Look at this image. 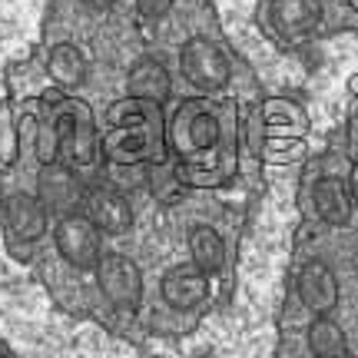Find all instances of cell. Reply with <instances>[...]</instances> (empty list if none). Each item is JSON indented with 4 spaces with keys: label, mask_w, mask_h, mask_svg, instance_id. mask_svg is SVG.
Masks as SVG:
<instances>
[{
    "label": "cell",
    "mask_w": 358,
    "mask_h": 358,
    "mask_svg": "<svg viewBox=\"0 0 358 358\" xmlns=\"http://www.w3.org/2000/svg\"><path fill=\"white\" fill-rule=\"evenodd\" d=\"M53 243H57V252L73 268H96V262L103 256L100 229L83 213H73V216L60 219L57 229H53Z\"/></svg>",
    "instance_id": "277c9868"
},
{
    "label": "cell",
    "mask_w": 358,
    "mask_h": 358,
    "mask_svg": "<svg viewBox=\"0 0 358 358\" xmlns=\"http://www.w3.org/2000/svg\"><path fill=\"white\" fill-rule=\"evenodd\" d=\"M146 186L159 203H176L182 196V179H179L176 166L173 163H156V166H146Z\"/></svg>",
    "instance_id": "2e32d148"
},
{
    "label": "cell",
    "mask_w": 358,
    "mask_h": 358,
    "mask_svg": "<svg viewBox=\"0 0 358 358\" xmlns=\"http://www.w3.org/2000/svg\"><path fill=\"white\" fill-rule=\"evenodd\" d=\"M47 222H50V213L40 206L37 196L30 192H10L3 199V226L13 239L20 243H37L40 236L47 232Z\"/></svg>",
    "instance_id": "ba28073f"
},
{
    "label": "cell",
    "mask_w": 358,
    "mask_h": 358,
    "mask_svg": "<svg viewBox=\"0 0 358 358\" xmlns=\"http://www.w3.org/2000/svg\"><path fill=\"white\" fill-rule=\"evenodd\" d=\"M348 153H352V159L358 163V113L352 116V123H348Z\"/></svg>",
    "instance_id": "d6986e66"
},
{
    "label": "cell",
    "mask_w": 358,
    "mask_h": 358,
    "mask_svg": "<svg viewBox=\"0 0 358 358\" xmlns=\"http://www.w3.org/2000/svg\"><path fill=\"white\" fill-rule=\"evenodd\" d=\"M299 299L319 319L338 306V279L322 259H308L306 266L299 268Z\"/></svg>",
    "instance_id": "9c48e42d"
},
{
    "label": "cell",
    "mask_w": 358,
    "mask_h": 358,
    "mask_svg": "<svg viewBox=\"0 0 358 358\" xmlns=\"http://www.w3.org/2000/svg\"><path fill=\"white\" fill-rule=\"evenodd\" d=\"M312 206H315V213L322 216V222H329V226H345L348 219H352V209H355L348 186L335 176H322L312 186Z\"/></svg>",
    "instance_id": "8fae6325"
},
{
    "label": "cell",
    "mask_w": 358,
    "mask_h": 358,
    "mask_svg": "<svg viewBox=\"0 0 358 358\" xmlns=\"http://www.w3.org/2000/svg\"><path fill=\"white\" fill-rule=\"evenodd\" d=\"M83 216L100 232H110V236H123V232L133 229V206L113 186H93V189H87Z\"/></svg>",
    "instance_id": "8992f818"
},
{
    "label": "cell",
    "mask_w": 358,
    "mask_h": 358,
    "mask_svg": "<svg viewBox=\"0 0 358 358\" xmlns=\"http://www.w3.org/2000/svg\"><path fill=\"white\" fill-rule=\"evenodd\" d=\"M96 282H100V292L113 302L116 308H133L143 302V275L140 266L123 252H103L96 262Z\"/></svg>",
    "instance_id": "7a4b0ae2"
},
{
    "label": "cell",
    "mask_w": 358,
    "mask_h": 358,
    "mask_svg": "<svg viewBox=\"0 0 358 358\" xmlns=\"http://www.w3.org/2000/svg\"><path fill=\"white\" fill-rule=\"evenodd\" d=\"M0 358H7V355H3V352H0Z\"/></svg>",
    "instance_id": "7402d4cb"
},
{
    "label": "cell",
    "mask_w": 358,
    "mask_h": 358,
    "mask_svg": "<svg viewBox=\"0 0 358 358\" xmlns=\"http://www.w3.org/2000/svg\"><path fill=\"white\" fill-rule=\"evenodd\" d=\"M37 199L40 206L50 213V216H73L83 209V199H87V189L80 176L64 163H47L37 176Z\"/></svg>",
    "instance_id": "3957f363"
},
{
    "label": "cell",
    "mask_w": 358,
    "mask_h": 358,
    "mask_svg": "<svg viewBox=\"0 0 358 358\" xmlns=\"http://www.w3.org/2000/svg\"><path fill=\"white\" fill-rule=\"evenodd\" d=\"M189 256L192 266L203 275H216L226 262V243L213 226H192L189 229Z\"/></svg>",
    "instance_id": "4fadbf2b"
},
{
    "label": "cell",
    "mask_w": 358,
    "mask_h": 358,
    "mask_svg": "<svg viewBox=\"0 0 358 358\" xmlns=\"http://www.w3.org/2000/svg\"><path fill=\"white\" fill-rule=\"evenodd\" d=\"M348 192H352V203L358 206V163H355V169H352V179H348Z\"/></svg>",
    "instance_id": "ffe728a7"
},
{
    "label": "cell",
    "mask_w": 358,
    "mask_h": 358,
    "mask_svg": "<svg viewBox=\"0 0 358 358\" xmlns=\"http://www.w3.org/2000/svg\"><path fill=\"white\" fill-rule=\"evenodd\" d=\"M136 7L143 17H163V13H169L173 0H136Z\"/></svg>",
    "instance_id": "ac0fdd59"
},
{
    "label": "cell",
    "mask_w": 358,
    "mask_h": 358,
    "mask_svg": "<svg viewBox=\"0 0 358 358\" xmlns=\"http://www.w3.org/2000/svg\"><path fill=\"white\" fill-rule=\"evenodd\" d=\"M319 17V0H272V24L285 37H302L308 30H315Z\"/></svg>",
    "instance_id": "7c38bea8"
},
{
    "label": "cell",
    "mask_w": 358,
    "mask_h": 358,
    "mask_svg": "<svg viewBox=\"0 0 358 358\" xmlns=\"http://www.w3.org/2000/svg\"><path fill=\"white\" fill-rule=\"evenodd\" d=\"M216 136H219V127L209 113H196L182 123V143H186V150H209L216 143Z\"/></svg>",
    "instance_id": "e0dca14e"
},
{
    "label": "cell",
    "mask_w": 358,
    "mask_h": 358,
    "mask_svg": "<svg viewBox=\"0 0 358 358\" xmlns=\"http://www.w3.org/2000/svg\"><path fill=\"white\" fill-rule=\"evenodd\" d=\"M179 70L196 90L203 93H216L229 83V57L219 50L213 40L192 37L182 43L179 50Z\"/></svg>",
    "instance_id": "6da1fadb"
},
{
    "label": "cell",
    "mask_w": 358,
    "mask_h": 358,
    "mask_svg": "<svg viewBox=\"0 0 358 358\" xmlns=\"http://www.w3.org/2000/svg\"><path fill=\"white\" fill-rule=\"evenodd\" d=\"M87 7H93V10H106V7H113L116 0H83Z\"/></svg>",
    "instance_id": "44dd1931"
},
{
    "label": "cell",
    "mask_w": 358,
    "mask_h": 358,
    "mask_svg": "<svg viewBox=\"0 0 358 358\" xmlns=\"http://www.w3.org/2000/svg\"><path fill=\"white\" fill-rule=\"evenodd\" d=\"M127 90L133 100L140 103H163L169 96V73L166 66L153 60V57H140L129 66L127 73Z\"/></svg>",
    "instance_id": "30bf717a"
},
{
    "label": "cell",
    "mask_w": 358,
    "mask_h": 358,
    "mask_svg": "<svg viewBox=\"0 0 358 358\" xmlns=\"http://www.w3.org/2000/svg\"><path fill=\"white\" fill-rule=\"evenodd\" d=\"M57 136H60V150H66L77 166H93V159H96V127H93V116H90L83 103H70L60 113Z\"/></svg>",
    "instance_id": "5b68a950"
},
{
    "label": "cell",
    "mask_w": 358,
    "mask_h": 358,
    "mask_svg": "<svg viewBox=\"0 0 358 358\" xmlns=\"http://www.w3.org/2000/svg\"><path fill=\"white\" fill-rule=\"evenodd\" d=\"M308 348L315 358H352L348 338L342 332V325L332 322L329 315H322L308 325Z\"/></svg>",
    "instance_id": "5bb4252c"
},
{
    "label": "cell",
    "mask_w": 358,
    "mask_h": 358,
    "mask_svg": "<svg viewBox=\"0 0 358 358\" xmlns=\"http://www.w3.org/2000/svg\"><path fill=\"white\" fill-rule=\"evenodd\" d=\"M47 70H50L53 83L60 87H80L87 80V57L73 47V43H57L50 50V60H47Z\"/></svg>",
    "instance_id": "9a60e30c"
},
{
    "label": "cell",
    "mask_w": 358,
    "mask_h": 358,
    "mask_svg": "<svg viewBox=\"0 0 358 358\" xmlns=\"http://www.w3.org/2000/svg\"><path fill=\"white\" fill-rule=\"evenodd\" d=\"M159 292H163V302L169 308L189 312L199 302H206V295H209V275H203L192 262H179V266L166 268V275L159 279Z\"/></svg>",
    "instance_id": "52a82bcc"
}]
</instances>
